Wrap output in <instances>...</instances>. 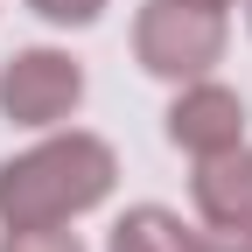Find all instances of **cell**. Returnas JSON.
<instances>
[{
  "mask_svg": "<svg viewBox=\"0 0 252 252\" xmlns=\"http://www.w3.org/2000/svg\"><path fill=\"white\" fill-rule=\"evenodd\" d=\"M189 203H196L203 231H252V140L231 154H210L189 175Z\"/></svg>",
  "mask_w": 252,
  "mask_h": 252,
  "instance_id": "5",
  "label": "cell"
},
{
  "mask_svg": "<svg viewBox=\"0 0 252 252\" xmlns=\"http://www.w3.org/2000/svg\"><path fill=\"white\" fill-rule=\"evenodd\" d=\"M168 147L189 154V161H210V154L245 147V98L224 77L175 84V98H168Z\"/></svg>",
  "mask_w": 252,
  "mask_h": 252,
  "instance_id": "4",
  "label": "cell"
},
{
  "mask_svg": "<svg viewBox=\"0 0 252 252\" xmlns=\"http://www.w3.org/2000/svg\"><path fill=\"white\" fill-rule=\"evenodd\" d=\"M238 7H245V35H252V0H238Z\"/></svg>",
  "mask_w": 252,
  "mask_h": 252,
  "instance_id": "11",
  "label": "cell"
},
{
  "mask_svg": "<svg viewBox=\"0 0 252 252\" xmlns=\"http://www.w3.org/2000/svg\"><path fill=\"white\" fill-rule=\"evenodd\" d=\"M0 252H84V238L70 224H7Z\"/></svg>",
  "mask_w": 252,
  "mask_h": 252,
  "instance_id": "7",
  "label": "cell"
},
{
  "mask_svg": "<svg viewBox=\"0 0 252 252\" xmlns=\"http://www.w3.org/2000/svg\"><path fill=\"white\" fill-rule=\"evenodd\" d=\"M105 252H203V224H189L168 203H133L112 217Z\"/></svg>",
  "mask_w": 252,
  "mask_h": 252,
  "instance_id": "6",
  "label": "cell"
},
{
  "mask_svg": "<svg viewBox=\"0 0 252 252\" xmlns=\"http://www.w3.org/2000/svg\"><path fill=\"white\" fill-rule=\"evenodd\" d=\"M189 7H210V14H231L238 0H189Z\"/></svg>",
  "mask_w": 252,
  "mask_h": 252,
  "instance_id": "10",
  "label": "cell"
},
{
  "mask_svg": "<svg viewBox=\"0 0 252 252\" xmlns=\"http://www.w3.org/2000/svg\"><path fill=\"white\" fill-rule=\"evenodd\" d=\"M84 105V63L56 42H28L0 63V119L28 126V133H49V126H70Z\"/></svg>",
  "mask_w": 252,
  "mask_h": 252,
  "instance_id": "3",
  "label": "cell"
},
{
  "mask_svg": "<svg viewBox=\"0 0 252 252\" xmlns=\"http://www.w3.org/2000/svg\"><path fill=\"white\" fill-rule=\"evenodd\" d=\"M203 252H252V231H203Z\"/></svg>",
  "mask_w": 252,
  "mask_h": 252,
  "instance_id": "9",
  "label": "cell"
},
{
  "mask_svg": "<svg viewBox=\"0 0 252 252\" xmlns=\"http://www.w3.org/2000/svg\"><path fill=\"white\" fill-rule=\"evenodd\" d=\"M224 49H231V14L189 7V0H140L133 14V63L161 84L217 77Z\"/></svg>",
  "mask_w": 252,
  "mask_h": 252,
  "instance_id": "2",
  "label": "cell"
},
{
  "mask_svg": "<svg viewBox=\"0 0 252 252\" xmlns=\"http://www.w3.org/2000/svg\"><path fill=\"white\" fill-rule=\"evenodd\" d=\"M112 0H28V14H42L49 28H91V21H105Z\"/></svg>",
  "mask_w": 252,
  "mask_h": 252,
  "instance_id": "8",
  "label": "cell"
},
{
  "mask_svg": "<svg viewBox=\"0 0 252 252\" xmlns=\"http://www.w3.org/2000/svg\"><path fill=\"white\" fill-rule=\"evenodd\" d=\"M119 182V154L91 126H49L35 147L0 161V231L7 224H77Z\"/></svg>",
  "mask_w": 252,
  "mask_h": 252,
  "instance_id": "1",
  "label": "cell"
}]
</instances>
